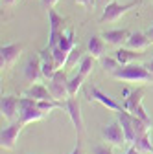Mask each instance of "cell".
I'll return each mask as SVG.
<instances>
[{
    "label": "cell",
    "instance_id": "6da1fadb",
    "mask_svg": "<svg viewBox=\"0 0 153 154\" xmlns=\"http://www.w3.org/2000/svg\"><path fill=\"white\" fill-rule=\"evenodd\" d=\"M112 77L118 81H129V83H153V73L144 64H125L112 72Z\"/></svg>",
    "mask_w": 153,
    "mask_h": 154
},
{
    "label": "cell",
    "instance_id": "7a4b0ae2",
    "mask_svg": "<svg viewBox=\"0 0 153 154\" xmlns=\"http://www.w3.org/2000/svg\"><path fill=\"white\" fill-rule=\"evenodd\" d=\"M138 4H140V0H133V2H127V4H120L116 0H109V4L103 6V9H102L100 22H118L129 9L137 8Z\"/></svg>",
    "mask_w": 153,
    "mask_h": 154
},
{
    "label": "cell",
    "instance_id": "3957f363",
    "mask_svg": "<svg viewBox=\"0 0 153 154\" xmlns=\"http://www.w3.org/2000/svg\"><path fill=\"white\" fill-rule=\"evenodd\" d=\"M46 116V112H43L39 106H37V101L31 97H26L22 95L21 103H18V119H21L24 125L35 123V121H41Z\"/></svg>",
    "mask_w": 153,
    "mask_h": 154
},
{
    "label": "cell",
    "instance_id": "277c9868",
    "mask_svg": "<svg viewBox=\"0 0 153 154\" xmlns=\"http://www.w3.org/2000/svg\"><path fill=\"white\" fill-rule=\"evenodd\" d=\"M48 90L54 95L55 101H63L65 103L70 97V95H68V77H67V73L61 68L57 70L55 75L48 81Z\"/></svg>",
    "mask_w": 153,
    "mask_h": 154
},
{
    "label": "cell",
    "instance_id": "5b68a950",
    "mask_svg": "<svg viewBox=\"0 0 153 154\" xmlns=\"http://www.w3.org/2000/svg\"><path fill=\"white\" fill-rule=\"evenodd\" d=\"M24 127L26 125L18 119V121H11L6 128H2V132H0V147L4 150H13Z\"/></svg>",
    "mask_w": 153,
    "mask_h": 154
},
{
    "label": "cell",
    "instance_id": "8992f818",
    "mask_svg": "<svg viewBox=\"0 0 153 154\" xmlns=\"http://www.w3.org/2000/svg\"><path fill=\"white\" fill-rule=\"evenodd\" d=\"M102 136H103V140H105L107 143H111V145H114V147H122L124 143H127L120 121H111L109 125H105L103 130H102Z\"/></svg>",
    "mask_w": 153,
    "mask_h": 154
},
{
    "label": "cell",
    "instance_id": "52a82bcc",
    "mask_svg": "<svg viewBox=\"0 0 153 154\" xmlns=\"http://www.w3.org/2000/svg\"><path fill=\"white\" fill-rule=\"evenodd\" d=\"M24 77H26V81H30V83H39L44 77L43 70H41V57H39V53L28 57V61L24 64Z\"/></svg>",
    "mask_w": 153,
    "mask_h": 154
},
{
    "label": "cell",
    "instance_id": "ba28073f",
    "mask_svg": "<svg viewBox=\"0 0 153 154\" xmlns=\"http://www.w3.org/2000/svg\"><path fill=\"white\" fill-rule=\"evenodd\" d=\"M22 53V44H6L0 48V64H2V68H9L13 66L17 61H18V57H21Z\"/></svg>",
    "mask_w": 153,
    "mask_h": 154
},
{
    "label": "cell",
    "instance_id": "9c48e42d",
    "mask_svg": "<svg viewBox=\"0 0 153 154\" xmlns=\"http://www.w3.org/2000/svg\"><path fill=\"white\" fill-rule=\"evenodd\" d=\"M89 99L98 101L100 105H103L107 110H112V112H122V110H124V106H122L120 103H116L112 97H109L107 94H103L98 86H90V88H89Z\"/></svg>",
    "mask_w": 153,
    "mask_h": 154
},
{
    "label": "cell",
    "instance_id": "30bf717a",
    "mask_svg": "<svg viewBox=\"0 0 153 154\" xmlns=\"http://www.w3.org/2000/svg\"><path fill=\"white\" fill-rule=\"evenodd\" d=\"M65 110L68 114L70 121L74 123L78 134H81L83 132V118H81V105H80V101L76 99V97H68L65 101Z\"/></svg>",
    "mask_w": 153,
    "mask_h": 154
},
{
    "label": "cell",
    "instance_id": "8fae6325",
    "mask_svg": "<svg viewBox=\"0 0 153 154\" xmlns=\"http://www.w3.org/2000/svg\"><path fill=\"white\" fill-rule=\"evenodd\" d=\"M18 103H21V97L17 95H2L0 110H2V118H6L9 123L15 121V118L18 116Z\"/></svg>",
    "mask_w": 153,
    "mask_h": 154
},
{
    "label": "cell",
    "instance_id": "7c38bea8",
    "mask_svg": "<svg viewBox=\"0 0 153 154\" xmlns=\"http://www.w3.org/2000/svg\"><path fill=\"white\" fill-rule=\"evenodd\" d=\"M118 121H120V125L124 128L125 141L133 145V143H135V140H137V130H135V125H133V114L124 108L122 112H118Z\"/></svg>",
    "mask_w": 153,
    "mask_h": 154
},
{
    "label": "cell",
    "instance_id": "4fadbf2b",
    "mask_svg": "<svg viewBox=\"0 0 153 154\" xmlns=\"http://www.w3.org/2000/svg\"><path fill=\"white\" fill-rule=\"evenodd\" d=\"M39 57H41V70H43V75H44V79H52V77L55 75V72L59 70L54 61V57H52V50L46 46L44 50L39 51Z\"/></svg>",
    "mask_w": 153,
    "mask_h": 154
},
{
    "label": "cell",
    "instance_id": "5bb4252c",
    "mask_svg": "<svg viewBox=\"0 0 153 154\" xmlns=\"http://www.w3.org/2000/svg\"><path fill=\"white\" fill-rule=\"evenodd\" d=\"M22 95L31 97V99H35V101H55L54 95H52L50 90H48V86H44L43 83H31V86H30L28 90H24Z\"/></svg>",
    "mask_w": 153,
    "mask_h": 154
},
{
    "label": "cell",
    "instance_id": "9a60e30c",
    "mask_svg": "<svg viewBox=\"0 0 153 154\" xmlns=\"http://www.w3.org/2000/svg\"><path fill=\"white\" fill-rule=\"evenodd\" d=\"M129 31L127 29H107L102 33L103 37V41L111 46H116V48H122L125 42H127V38H129Z\"/></svg>",
    "mask_w": 153,
    "mask_h": 154
},
{
    "label": "cell",
    "instance_id": "2e32d148",
    "mask_svg": "<svg viewBox=\"0 0 153 154\" xmlns=\"http://www.w3.org/2000/svg\"><path fill=\"white\" fill-rule=\"evenodd\" d=\"M105 50H107V42L103 41L102 35H90L89 37V42H87L89 55H92L94 59H102L105 55Z\"/></svg>",
    "mask_w": 153,
    "mask_h": 154
},
{
    "label": "cell",
    "instance_id": "e0dca14e",
    "mask_svg": "<svg viewBox=\"0 0 153 154\" xmlns=\"http://www.w3.org/2000/svg\"><path fill=\"white\" fill-rule=\"evenodd\" d=\"M149 44H151V38H149L146 33L135 31V33H131V35H129L127 42H125V48L135 50V51H142V50H146Z\"/></svg>",
    "mask_w": 153,
    "mask_h": 154
},
{
    "label": "cell",
    "instance_id": "ac0fdd59",
    "mask_svg": "<svg viewBox=\"0 0 153 154\" xmlns=\"http://www.w3.org/2000/svg\"><path fill=\"white\" fill-rule=\"evenodd\" d=\"M140 53H137L135 50H129V48H118L116 51H114V57L118 59L120 66H125V64H131L133 61L137 59Z\"/></svg>",
    "mask_w": 153,
    "mask_h": 154
},
{
    "label": "cell",
    "instance_id": "d6986e66",
    "mask_svg": "<svg viewBox=\"0 0 153 154\" xmlns=\"http://www.w3.org/2000/svg\"><path fill=\"white\" fill-rule=\"evenodd\" d=\"M142 97H144V88H137V90H131V94L125 97L124 101V108L127 112H133V108H135L137 105L142 103Z\"/></svg>",
    "mask_w": 153,
    "mask_h": 154
},
{
    "label": "cell",
    "instance_id": "ffe728a7",
    "mask_svg": "<svg viewBox=\"0 0 153 154\" xmlns=\"http://www.w3.org/2000/svg\"><path fill=\"white\" fill-rule=\"evenodd\" d=\"M57 46H59V48H63L65 51H72L76 46H78V44H76V38H74V31L72 29H68V31H61V35H59V44H57Z\"/></svg>",
    "mask_w": 153,
    "mask_h": 154
},
{
    "label": "cell",
    "instance_id": "44dd1931",
    "mask_svg": "<svg viewBox=\"0 0 153 154\" xmlns=\"http://www.w3.org/2000/svg\"><path fill=\"white\" fill-rule=\"evenodd\" d=\"M85 79H87V77L81 75L80 72L76 73L74 77H70V79H68V95H70V97H76V95H78V92H80V88L83 86Z\"/></svg>",
    "mask_w": 153,
    "mask_h": 154
},
{
    "label": "cell",
    "instance_id": "7402d4cb",
    "mask_svg": "<svg viewBox=\"0 0 153 154\" xmlns=\"http://www.w3.org/2000/svg\"><path fill=\"white\" fill-rule=\"evenodd\" d=\"M133 145H135L142 154H153V143H151V140H149V132H148V134H142V136H138Z\"/></svg>",
    "mask_w": 153,
    "mask_h": 154
},
{
    "label": "cell",
    "instance_id": "603a6c76",
    "mask_svg": "<svg viewBox=\"0 0 153 154\" xmlns=\"http://www.w3.org/2000/svg\"><path fill=\"white\" fill-rule=\"evenodd\" d=\"M83 50L80 48V46H76L70 53H68V59H67V64H65V68L67 70H72L74 66H78V63H81V59H83Z\"/></svg>",
    "mask_w": 153,
    "mask_h": 154
},
{
    "label": "cell",
    "instance_id": "cb8c5ba5",
    "mask_svg": "<svg viewBox=\"0 0 153 154\" xmlns=\"http://www.w3.org/2000/svg\"><path fill=\"white\" fill-rule=\"evenodd\" d=\"M50 50H52V57H54V61H55L57 68H65L67 59H68V51H65V50H63V48H59V46L50 48Z\"/></svg>",
    "mask_w": 153,
    "mask_h": 154
},
{
    "label": "cell",
    "instance_id": "d4e9b609",
    "mask_svg": "<svg viewBox=\"0 0 153 154\" xmlns=\"http://www.w3.org/2000/svg\"><path fill=\"white\" fill-rule=\"evenodd\" d=\"M92 68H94V57H92V55H87V57H83V59H81V63H80V66H78V72H80L81 75L89 77V75L92 73Z\"/></svg>",
    "mask_w": 153,
    "mask_h": 154
},
{
    "label": "cell",
    "instance_id": "484cf974",
    "mask_svg": "<svg viewBox=\"0 0 153 154\" xmlns=\"http://www.w3.org/2000/svg\"><path fill=\"white\" fill-rule=\"evenodd\" d=\"M100 61H102L103 70H105V72H109V73H112L114 70H118V68H120V63H118L116 57H107V55H103Z\"/></svg>",
    "mask_w": 153,
    "mask_h": 154
},
{
    "label": "cell",
    "instance_id": "4316f807",
    "mask_svg": "<svg viewBox=\"0 0 153 154\" xmlns=\"http://www.w3.org/2000/svg\"><path fill=\"white\" fill-rule=\"evenodd\" d=\"M131 114H133V116H137L138 119H142L146 125H149V127H151V118L148 116V112H146V108L142 106V103H140V105H137L135 108H133V112H131Z\"/></svg>",
    "mask_w": 153,
    "mask_h": 154
},
{
    "label": "cell",
    "instance_id": "83f0119b",
    "mask_svg": "<svg viewBox=\"0 0 153 154\" xmlns=\"http://www.w3.org/2000/svg\"><path fill=\"white\" fill-rule=\"evenodd\" d=\"M92 154H114L107 145H96L92 149Z\"/></svg>",
    "mask_w": 153,
    "mask_h": 154
},
{
    "label": "cell",
    "instance_id": "f1b7e54d",
    "mask_svg": "<svg viewBox=\"0 0 153 154\" xmlns=\"http://www.w3.org/2000/svg\"><path fill=\"white\" fill-rule=\"evenodd\" d=\"M74 2L80 4V6H83V8H87V9H90V8L96 6V0H74Z\"/></svg>",
    "mask_w": 153,
    "mask_h": 154
},
{
    "label": "cell",
    "instance_id": "f546056e",
    "mask_svg": "<svg viewBox=\"0 0 153 154\" xmlns=\"http://www.w3.org/2000/svg\"><path fill=\"white\" fill-rule=\"evenodd\" d=\"M41 2H43L46 8H55V4L59 2V0H41Z\"/></svg>",
    "mask_w": 153,
    "mask_h": 154
},
{
    "label": "cell",
    "instance_id": "4dcf8cb0",
    "mask_svg": "<svg viewBox=\"0 0 153 154\" xmlns=\"http://www.w3.org/2000/svg\"><path fill=\"white\" fill-rule=\"evenodd\" d=\"M70 154H83V149H81V143H80V141H78V145L72 149V152H70Z\"/></svg>",
    "mask_w": 153,
    "mask_h": 154
},
{
    "label": "cell",
    "instance_id": "1f68e13d",
    "mask_svg": "<svg viewBox=\"0 0 153 154\" xmlns=\"http://www.w3.org/2000/svg\"><path fill=\"white\" fill-rule=\"evenodd\" d=\"M125 154H142V152H140V150H138L135 145H131V147H129V150H127Z\"/></svg>",
    "mask_w": 153,
    "mask_h": 154
},
{
    "label": "cell",
    "instance_id": "d6a6232c",
    "mask_svg": "<svg viewBox=\"0 0 153 154\" xmlns=\"http://www.w3.org/2000/svg\"><path fill=\"white\" fill-rule=\"evenodd\" d=\"M18 0H2V6H15Z\"/></svg>",
    "mask_w": 153,
    "mask_h": 154
},
{
    "label": "cell",
    "instance_id": "836d02e7",
    "mask_svg": "<svg viewBox=\"0 0 153 154\" xmlns=\"http://www.w3.org/2000/svg\"><path fill=\"white\" fill-rule=\"evenodd\" d=\"M146 35H148V37H149V38H151V42H153V24H151V26H149V29H148V31H146Z\"/></svg>",
    "mask_w": 153,
    "mask_h": 154
},
{
    "label": "cell",
    "instance_id": "e575fe53",
    "mask_svg": "<svg viewBox=\"0 0 153 154\" xmlns=\"http://www.w3.org/2000/svg\"><path fill=\"white\" fill-rule=\"evenodd\" d=\"M146 68H148V70L153 73V61H151V63H148V64H146Z\"/></svg>",
    "mask_w": 153,
    "mask_h": 154
},
{
    "label": "cell",
    "instance_id": "d590c367",
    "mask_svg": "<svg viewBox=\"0 0 153 154\" xmlns=\"http://www.w3.org/2000/svg\"><path fill=\"white\" fill-rule=\"evenodd\" d=\"M100 2H103V0H96V4H100Z\"/></svg>",
    "mask_w": 153,
    "mask_h": 154
}]
</instances>
